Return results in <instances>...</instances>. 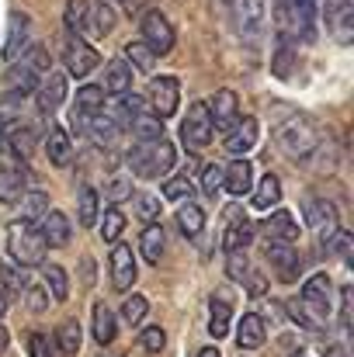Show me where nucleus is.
<instances>
[{"mask_svg":"<svg viewBox=\"0 0 354 357\" xmlns=\"http://www.w3.org/2000/svg\"><path fill=\"white\" fill-rule=\"evenodd\" d=\"M257 135H260V128H257V119H250V115H243V119L236 121L233 128L226 132V142H223V149L233 156V160H246V153L257 146Z\"/></svg>","mask_w":354,"mask_h":357,"instance_id":"obj_14","label":"nucleus"},{"mask_svg":"<svg viewBox=\"0 0 354 357\" xmlns=\"http://www.w3.org/2000/svg\"><path fill=\"white\" fill-rule=\"evenodd\" d=\"M139 347H142L146 354H160V351L167 347V333H163L160 326H146V330L139 333Z\"/></svg>","mask_w":354,"mask_h":357,"instance_id":"obj_48","label":"nucleus"},{"mask_svg":"<svg viewBox=\"0 0 354 357\" xmlns=\"http://www.w3.org/2000/svg\"><path fill=\"white\" fill-rule=\"evenodd\" d=\"M250 239H253V226H250V219L243 215V208H230L226 212V229H223V250L226 253H236V250H246L250 246Z\"/></svg>","mask_w":354,"mask_h":357,"instance_id":"obj_20","label":"nucleus"},{"mask_svg":"<svg viewBox=\"0 0 354 357\" xmlns=\"http://www.w3.org/2000/svg\"><path fill=\"white\" fill-rule=\"evenodd\" d=\"M274 139H278L281 153L292 156V160H309V156L323 146V142H320V128L306 119V115H288V119H281L274 125Z\"/></svg>","mask_w":354,"mask_h":357,"instance_id":"obj_3","label":"nucleus"},{"mask_svg":"<svg viewBox=\"0 0 354 357\" xmlns=\"http://www.w3.org/2000/svg\"><path fill=\"white\" fill-rule=\"evenodd\" d=\"M226 274L233 278V281H246V274H250V260H246V250H236V253H226Z\"/></svg>","mask_w":354,"mask_h":357,"instance_id":"obj_49","label":"nucleus"},{"mask_svg":"<svg viewBox=\"0 0 354 357\" xmlns=\"http://www.w3.org/2000/svg\"><path fill=\"white\" fill-rule=\"evenodd\" d=\"M87 28H91L94 35H108V31L115 28V7H112L108 0H98V3L91 7V17H87Z\"/></svg>","mask_w":354,"mask_h":357,"instance_id":"obj_41","label":"nucleus"},{"mask_svg":"<svg viewBox=\"0 0 354 357\" xmlns=\"http://www.w3.org/2000/svg\"><path fill=\"white\" fill-rule=\"evenodd\" d=\"M128 191H132V188H128L125 181H115V184H112V198H121V195H128Z\"/></svg>","mask_w":354,"mask_h":357,"instance_id":"obj_59","label":"nucleus"},{"mask_svg":"<svg viewBox=\"0 0 354 357\" xmlns=\"http://www.w3.org/2000/svg\"><path fill=\"white\" fill-rule=\"evenodd\" d=\"M3 312H7V291L0 288V319H3Z\"/></svg>","mask_w":354,"mask_h":357,"instance_id":"obj_62","label":"nucleus"},{"mask_svg":"<svg viewBox=\"0 0 354 357\" xmlns=\"http://www.w3.org/2000/svg\"><path fill=\"white\" fill-rule=\"evenodd\" d=\"M288 309H292V319L309 326V330L327 326L330 316H334V281H330V274H323V271L313 274L302 284V298L288 302Z\"/></svg>","mask_w":354,"mask_h":357,"instance_id":"obj_1","label":"nucleus"},{"mask_svg":"<svg viewBox=\"0 0 354 357\" xmlns=\"http://www.w3.org/2000/svg\"><path fill=\"white\" fill-rule=\"evenodd\" d=\"M108 271H112V288L115 291H128L135 284V257H132V246L115 243L112 257H108Z\"/></svg>","mask_w":354,"mask_h":357,"instance_id":"obj_18","label":"nucleus"},{"mask_svg":"<svg viewBox=\"0 0 354 357\" xmlns=\"http://www.w3.org/2000/svg\"><path fill=\"white\" fill-rule=\"evenodd\" d=\"M181 142H184L191 153H202V149L212 142V121H209L205 101H195V105L188 108V115L181 121Z\"/></svg>","mask_w":354,"mask_h":357,"instance_id":"obj_10","label":"nucleus"},{"mask_svg":"<svg viewBox=\"0 0 354 357\" xmlns=\"http://www.w3.org/2000/svg\"><path fill=\"white\" fill-rule=\"evenodd\" d=\"M278 202H281V181H278L274 174H264V177L253 184V191H250V205H253L257 212H274Z\"/></svg>","mask_w":354,"mask_h":357,"instance_id":"obj_27","label":"nucleus"},{"mask_svg":"<svg viewBox=\"0 0 354 357\" xmlns=\"http://www.w3.org/2000/svg\"><path fill=\"white\" fill-rule=\"evenodd\" d=\"M223 191H230L233 198H243L253 191V167L250 160H233L230 167H223Z\"/></svg>","mask_w":354,"mask_h":357,"instance_id":"obj_24","label":"nucleus"},{"mask_svg":"<svg viewBox=\"0 0 354 357\" xmlns=\"http://www.w3.org/2000/svg\"><path fill=\"white\" fill-rule=\"evenodd\" d=\"M236 28L246 45H260L267 28V0H236Z\"/></svg>","mask_w":354,"mask_h":357,"instance_id":"obj_8","label":"nucleus"},{"mask_svg":"<svg viewBox=\"0 0 354 357\" xmlns=\"http://www.w3.org/2000/svg\"><path fill=\"white\" fill-rule=\"evenodd\" d=\"M302 215H306V226H309V229L320 236V243H327V239L341 229L337 205H334V202H327V198H316V195H309V198L302 202Z\"/></svg>","mask_w":354,"mask_h":357,"instance_id":"obj_7","label":"nucleus"},{"mask_svg":"<svg viewBox=\"0 0 354 357\" xmlns=\"http://www.w3.org/2000/svg\"><path fill=\"white\" fill-rule=\"evenodd\" d=\"M24 302H28L31 312H45V309H49V295H45L42 284H28V288H24Z\"/></svg>","mask_w":354,"mask_h":357,"instance_id":"obj_55","label":"nucleus"},{"mask_svg":"<svg viewBox=\"0 0 354 357\" xmlns=\"http://www.w3.org/2000/svg\"><path fill=\"white\" fill-rule=\"evenodd\" d=\"M128 132L135 135V142H153V139H163V121L153 119V115H149V108H146L139 119L128 125Z\"/></svg>","mask_w":354,"mask_h":357,"instance_id":"obj_40","label":"nucleus"},{"mask_svg":"<svg viewBox=\"0 0 354 357\" xmlns=\"http://www.w3.org/2000/svg\"><path fill=\"white\" fill-rule=\"evenodd\" d=\"M52 340H56V347H59V354H77L80 351V344H84V337H80V326H77V319H66L56 333H52Z\"/></svg>","mask_w":354,"mask_h":357,"instance_id":"obj_39","label":"nucleus"},{"mask_svg":"<svg viewBox=\"0 0 354 357\" xmlns=\"http://www.w3.org/2000/svg\"><path fill=\"white\" fill-rule=\"evenodd\" d=\"M73 115H80V119H94L98 112H105V91L98 87V84H87V87H80L77 91V98H73V108H70Z\"/></svg>","mask_w":354,"mask_h":357,"instance_id":"obj_30","label":"nucleus"},{"mask_svg":"<svg viewBox=\"0 0 354 357\" xmlns=\"http://www.w3.org/2000/svg\"><path fill=\"white\" fill-rule=\"evenodd\" d=\"M146 105H149V115L153 119H160V121L174 119L177 115V105H181V84H177V77H156V80H149Z\"/></svg>","mask_w":354,"mask_h":357,"instance_id":"obj_6","label":"nucleus"},{"mask_svg":"<svg viewBox=\"0 0 354 357\" xmlns=\"http://www.w3.org/2000/svg\"><path fill=\"white\" fill-rule=\"evenodd\" d=\"M195 357H223V354H219L216 347H202V351H198V354H195Z\"/></svg>","mask_w":354,"mask_h":357,"instance_id":"obj_61","label":"nucleus"},{"mask_svg":"<svg viewBox=\"0 0 354 357\" xmlns=\"http://www.w3.org/2000/svg\"><path fill=\"white\" fill-rule=\"evenodd\" d=\"M31 146H35V135H31V128H24V125H14V132H10V139H7V149H14L21 160H28V156H31Z\"/></svg>","mask_w":354,"mask_h":357,"instance_id":"obj_45","label":"nucleus"},{"mask_svg":"<svg viewBox=\"0 0 354 357\" xmlns=\"http://www.w3.org/2000/svg\"><path fill=\"white\" fill-rule=\"evenodd\" d=\"M230 316H233V305L219 295V298H212V316H209V333L216 337V340H223L226 333H230Z\"/></svg>","mask_w":354,"mask_h":357,"instance_id":"obj_37","label":"nucleus"},{"mask_svg":"<svg viewBox=\"0 0 354 357\" xmlns=\"http://www.w3.org/2000/svg\"><path fill=\"white\" fill-rule=\"evenodd\" d=\"M42 146H45V156H49L52 167H70V160H73V139H70V132L63 125H49Z\"/></svg>","mask_w":354,"mask_h":357,"instance_id":"obj_22","label":"nucleus"},{"mask_svg":"<svg viewBox=\"0 0 354 357\" xmlns=\"http://www.w3.org/2000/svg\"><path fill=\"white\" fill-rule=\"evenodd\" d=\"M132 202H135V212L146 219V226L156 222V215H160V198L156 195H135Z\"/></svg>","mask_w":354,"mask_h":357,"instance_id":"obj_53","label":"nucleus"},{"mask_svg":"<svg viewBox=\"0 0 354 357\" xmlns=\"http://www.w3.org/2000/svg\"><path fill=\"white\" fill-rule=\"evenodd\" d=\"M174 222H177V229H181V236L195 239L202 229H205V212L195 205V202H184V205H177V215H174Z\"/></svg>","mask_w":354,"mask_h":357,"instance_id":"obj_32","label":"nucleus"},{"mask_svg":"<svg viewBox=\"0 0 354 357\" xmlns=\"http://www.w3.org/2000/svg\"><path fill=\"white\" fill-rule=\"evenodd\" d=\"M63 63H66V73H70V77L84 80V77H91V73L98 70L101 56H98V49H94V45H87L84 38L70 35V38H66V45H63Z\"/></svg>","mask_w":354,"mask_h":357,"instance_id":"obj_11","label":"nucleus"},{"mask_svg":"<svg viewBox=\"0 0 354 357\" xmlns=\"http://www.w3.org/2000/svg\"><path fill=\"white\" fill-rule=\"evenodd\" d=\"M177 163V149L167 142V139H153V142H135L128 153H125V167L132 177H142V181H153V177H163L170 174Z\"/></svg>","mask_w":354,"mask_h":357,"instance_id":"obj_2","label":"nucleus"},{"mask_svg":"<svg viewBox=\"0 0 354 357\" xmlns=\"http://www.w3.org/2000/svg\"><path fill=\"white\" fill-rule=\"evenodd\" d=\"M267 340V326L257 312H243V319L236 323V347L239 351H257Z\"/></svg>","mask_w":354,"mask_h":357,"instance_id":"obj_23","label":"nucleus"},{"mask_svg":"<svg viewBox=\"0 0 354 357\" xmlns=\"http://www.w3.org/2000/svg\"><path fill=\"white\" fill-rule=\"evenodd\" d=\"M246 291H250V295H264V291H267V288H264V274H253V271H250V274H246Z\"/></svg>","mask_w":354,"mask_h":357,"instance_id":"obj_58","label":"nucleus"},{"mask_svg":"<svg viewBox=\"0 0 354 357\" xmlns=\"http://www.w3.org/2000/svg\"><path fill=\"white\" fill-rule=\"evenodd\" d=\"M323 246H327V253H330V257H344V260H348V250H351V233H348V229H337L334 236L323 243Z\"/></svg>","mask_w":354,"mask_h":357,"instance_id":"obj_54","label":"nucleus"},{"mask_svg":"<svg viewBox=\"0 0 354 357\" xmlns=\"http://www.w3.org/2000/svg\"><path fill=\"white\" fill-rule=\"evenodd\" d=\"M38 229V239L45 243V250L49 246H66L70 243V236H73V229H70V219H66V212H59V208H49L38 222H35Z\"/></svg>","mask_w":354,"mask_h":357,"instance_id":"obj_17","label":"nucleus"},{"mask_svg":"<svg viewBox=\"0 0 354 357\" xmlns=\"http://www.w3.org/2000/svg\"><path fill=\"white\" fill-rule=\"evenodd\" d=\"M45 243L38 239L35 233V226H24V222H10V229H7V257L21 267V271H28V267H42L45 264Z\"/></svg>","mask_w":354,"mask_h":357,"instance_id":"obj_5","label":"nucleus"},{"mask_svg":"<svg viewBox=\"0 0 354 357\" xmlns=\"http://www.w3.org/2000/svg\"><path fill=\"white\" fill-rule=\"evenodd\" d=\"M21 219L17 222H24V226H35L45 212H49V195H42V191H28L21 202Z\"/></svg>","mask_w":354,"mask_h":357,"instance_id":"obj_34","label":"nucleus"},{"mask_svg":"<svg viewBox=\"0 0 354 357\" xmlns=\"http://www.w3.org/2000/svg\"><path fill=\"white\" fill-rule=\"evenodd\" d=\"M87 135H91V139H94L98 146H112V142H115L121 132H118V125H115L112 119H108L105 112H98L94 119L87 121Z\"/></svg>","mask_w":354,"mask_h":357,"instance_id":"obj_38","label":"nucleus"},{"mask_svg":"<svg viewBox=\"0 0 354 357\" xmlns=\"http://www.w3.org/2000/svg\"><path fill=\"white\" fill-rule=\"evenodd\" d=\"M24 45H28V17H24V14H14V17H10V38H7L3 59L14 63V59H17V49L24 52Z\"/></svg>","mask_w":354,"mask_h":357,"instance_id":"obj_35","label":"nucleus"},{"mask_svg":"<svg viewBox=\"0 0 354 357\" xmlns=\"http://www.w3.org/2000/svg\"><path fill=\"white\" fill-rule=\"evenodd\" d=\"M28 354L31 357H63L59 347H56V340H52L49 333H31V337H28Z\"/></svg>","mask_w":354,"mask_h":357,"instance_id":"obj_46","label":"nucleus"},{"mask_svg":"<svg viewBox=\"0 0 354 357\" xmlns=\"http://www.w3.org/2000/svg\"><path fill=\"white\" fill-rule=\"evenodd\" d=\"M323 354H327V357H348V351H344V344H330Z\"/></svg>","mask_w":354,"mask_h":357,"instance_id":"obj_60","label":"nucleus"},{"mask_svg":"<svg viewBox=\"0 0 354 357\" xmlns=\"http://www.w3.org/2000/svg\"><path fill=\"white\" fill-rule=\"evenodd\" d=\"M260 229H264L267 243H281V246H292V243L299 239V222H295V215H292V212H285V208H274V212L267 215V222H264Z\"/></svg>","mask_w":354,"mask_h":357,"instance_id":"obj_21","label":"nucleus"},{"mask_svg":"<svg viewBox=\"0 0 354 357\" xmlns=\"http://www.w3.org/2000/svg\"><path fill=\"white\" fill-rule=\"evenodd\" d=\"M281 21L292 24L295 35L313 42V35H316V0H281Z\"/></svg>","mask_w":354,"mask_h":357,"instance_id":"obj_12","label":"nucleus"},{"mask_svg":"<svg viewBox=\"0 0 354 357\" xmlns=\"http://www.w3.org/2000/svg\"><path fill=\"white\" fill-rule=\"evenodd\" d=\"M146 312H149V302H146L142 295H128L125 305H121V323H125V326H139V323L146 319Z\"/></svg>","mask_w":354,"mask_h":357,"instance_id":"obj_44","label":"nucleus"},{"mask_svg":"<svg viewBox=\"0 0 354 357\" xmlns=\"http://www.w3.org/2000/svg\"><path fill=\"white\" fill-rule=\"evenodd\" d=\"M341 326H344V333L351 330V291L348 288L341 291Z\"/></svg>","mask_w":354,"mask_h":357,"instance_id":"obj_56","label":"nucleus"},{"mask_svg":"<svg viewBox=\"0 0 354 357\" xmlns=\"http://www.w3.org/2000/svg\"><path fill=\"white\" fill-rule=\"evenodd\" d=\"M49 49H42V45H31L28 52H21V59H14L10 63V70H7V91H10V98H28V94H35V87H38V80L49 73Z\"/></svg>","mask_w":354,"mask_h":357,"instance_id":"obj_4","label":"nucleus"},{"mask_svg":"<svg viewBox=\"0 0 354 357\" xmlns=\"http://www.w3.org/2000/svg\"><path fill=\"white\" fill-rule=\"evenodd\" d=\"M28 195V170L21 163H0V205H17Z\"/></svg>","mask_w":354,"mask_h":357,"instance_id":"obj_19","label":"nucleus"},{"mask_svg":"<svg viewBox=\"0 0 354 357\" xmlns=\"http://www.w3.org/2000/svg\"><path fill=\"white\" fill-rule=\"evenodd\" d=\"M205 108H209V121H212V132H216V128L230 132L236 121H239V101H236V94L230 91V87L216 91V94H212V101H209Z\"/></svg>","mask_w":354,"mask_h":357,"instance_id":"obj_16","label":"nucleus"},{"mask_svg":"<svg viewBox=\"0 0 354 357\" xmlns=\"http://www.w3.org/2000/svg\"><path fill=\"white\" fill-rule=\"evenodd\" d=\"M191 191H195V188H191L188 177H170V181L163 184V198H167V202H181V205H184V202H191Z\"/></svg>","mask_w":354,"mask_h":357,"instance_id":"obj_47","label":"nucleus"},{"mask_svg":"<svg viewBox=\"0 0 354 357\" xmlns=\"http://www.w3.org/2000/svg\"><path fill=\"white\" fill-rule=\"evenodd\" d=\"M42 288L45 295H52L56 302H66L70 298V274L59 267V264H42Z\"/></svg>","mask_w":354,"mask_h":357,"instance_id":"obj_31","label":"nucleus"},{"mask_svg":"<svg viewBox=\"0 0 354 357\" xmlns=\"http://www.w3.org/2000/svg\"><path fill=\"white\" fill-rule=\"evenodd\" d=\"M139 35H142V45H146L153 56H163V52L174 49V24H170L167 14H160V10H146V14H142Z\"/></svg>","mask_w":354,"mask_h":357,"instance_id":"obj_9","label":"nucleus"},{"mask_svg":"<svg viewBox=\"0 0 354 357\" xmlns=\"http://www.w3.org/2000/svg\"><path fill=\"white\" fill-rule=\"evenodd\" d=\"M87 17H91V3L87 0H66V10H63V21L70 28V35H84L87 31Z\"/></svg>","mask_w":354,"mask_h":357,"instance_id":"obj_36","label":"nucleus"},{"mask_svg":"<svg viewBox=\"0 0 354 357\" xmlns=\"http://www.w3.org/2000/svg\"><path fill=\"white\" fill-rule=\"evenodd\" d=\"M98 226H101L98 233H101V239H105V243H118V239H121V233H125V215H121L115 205H112V208H105V215H98Z\"/></svg>","mask_w":354,"mask_h":357,"instance_id":"obj_43","label":"nucleus"},{"mask_svg":"<svg viewBox=\"0 0 354 357\" xmlns=\"http://www.w3.org/2000/svg\"><path fill=\"white\" fill-rule=\"evenodd\" d=\"M7 351V333H3V326H0V354Z\"/></svg>","mask_w":354,"mask_h":357,"instance_id":"obj_63","label":"nucleus"},{"mask_svg":"<svg viewBox=\"0 0 354 357\" xmlns=\"http://www.w3.org/2000/svg\"><path fill=\"white\" fill-rule=\"evenodd\" d=\"M91 330H94V340H98L101 347H108V344L115 340L118 319H115V312H112L105 302H98V305H94V312H91Z\"/></svg>","mask_w":354,"mask_h":357,"instance_id":"obj_29","label":"nucleus"},{"mask_svg":"<svg viewBox=\"0 0 354 357\" xmlns=\"http://www.w3.org/2000/svg\"><path fill=\"white\" fill-rule=\"evenodd\" d=\"M132 70H128V63L125 59H112L108 66H105V84H101V91H105V98L112 94V98H121V94H132Z\"/></svg>","mask_w":354,"mask_h":357,"instance_id":"obj_28","label":"nucleus"},{"mask_svg":"<svg viewBox=\"0 0 354 357\" xmlns=\"http://www.w3.org/2000/svg\"><path fill=\"white\" fill-rule=\"evenodd\" d=\"M264 253H267L271 267L278 271V278H285V281L299 278V271H302V257H299V253H295L292 246H281V243H267V246H264Z\"/></svg>","mask_w":354,"mask_h":357,"instance_id":"obj_25","label":"nucleus"},{"mask_svg":"<svg viewBox=\"0 0 354 357\" xmlns=\"http://www.w3.org/2000/svg\"><path fill=\"white\" fill-rule=\"evenodd\" d=\"M14 125H17V108H14L10 101H3V105H0V153L7 149V139H10Z\"/></svg>","mask_w":354,"mask_h":357,"instance_id":"obj_50","label":"nucleus"},{"mask_svg":"<svg viewBox=\"0 0 354 357\" xmlns=\"http://www.w3.org/2000/svg\"><path fill=\"white\" fill-rule=\"evenodd\" d=\"M66 101V73H56V70H49L42 80H38V87H35V105H38V112L42 115H56L59 112V105Z\"/></svg>","mask_w":354,"mask_h":357,"instance_id":"obj_13","label":"nucleus"},{"mask_svg":"<svg viewBox=\"0 0 354 357\" xmlns=\"http://www.w3.org/2000/svg\"><path fill=\"white\" fill-rule=\"evenodd\" d=\"M118 3H121V10L128 17H142L146 14V0H118Z\"/></svg>","mask_w":354,"mask_h":357,"instance_id":"obj_57","label":"nucleus"},{"mask_svg":"<svg viewBox=\"0 0 354 357\" xmlns=\"http://www.w3.org/2000/svg\"><path fill=\"white\" fill-rule=\"evenodd\" d=\"M125 63H128L132 73H149L153 63H156V56H153L142 42H128V45H125Z\"/></svg>","mask_w":354,"mask_h":357,"instance_id":"obj_42","label":"nucleus"},{"mask_svg":"<svg viewBox=\"0 0 354 357\" xmlns=\"http://www.w3.org/2000/svg\"><path fill=\"white\" fill-rule=\"evenodd\" d=\"M202 191H205L209 198H216V195L223 191V167H219V163H209V167L202 170Z\"/></svg>","mask_w":354,"mask_h":357,"instance_id":"obj_51","label":"nucleus"},{"mask_svg":"<svg viewBox=\"0 0 354 357\" xmlns=\"http://www.w3.org/2000/svg\"><path fill=\"white\" fill-rule=\"evenodd\" d=\"M98 215H101V195L94 188H80V198H77V222L84 229L98 226Z\"/></svg>","mask_w":354,"mask_h":357,"instance_id":"obj_33","label":"nucleus"},{"mask_svg":"<svg viewBox=\"0 0 354 357\" xmlns=\"http://www.w3.org/2000/svg\"><path fill=\"white\" fill-rule=\"evenodd\" d=\"M295 357H309V354H295Z\"/></svg>","mask_w":354,"mask_h":357,"instance_id":"obj_64","label":"nucleus"},{"mask_svg":"<svg viewBox=\"0 0 354 357\" xmlns=\"http://www.w3.org/2000/svg\"><path fill=\"white\" fill-rule=\"evenodd\" d=\"M31 281H28V274L24 271H17V267H3V274H0V288L7 291H17V295H24V288H28Z\"/></svg>","mask_w":354,"mask_h":357,"instance_id":"obj_52","label":"nucleus"},{"mask_svg":"<svg viewBox=\"0 0 354 357\" xmlns=\"http://www.w3.org/2000/svg\"><path fill=\"white\" fill-rule=\"evenodd\" d=\"M163 253H167V229H163V222H149L139 236V257L146 264H160Z\"/></svg>","mask_w":354,"mask_h":357,"instance_id":"obj_26","label":"nucleus"},{"mask_svg":"<svg viewBox=\"0 0 354 357\" xmlns=\"http://www.w3.org/2000/svg\"><path fill=\"white\" fill-rule=\"evenodd\" d=\"M323 21L327 28L334 31L337 42H351V31H354V7L351 0H323Z\"/></svg>","mask_w":354,"mask_h":357,"instance_id":"obj_15","label":"nucleus"}]
</instances>
